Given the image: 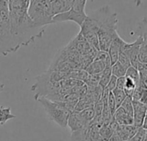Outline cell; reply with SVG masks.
<instances>
[{"mask_svg": "<svg viewBox=\"0 0 147 141\" xmlns=\"http://www.w3.org/2000/svg\"><path fill=\"white\" fill-rule=\"evenodd\" d=\"M73 0H53L51 3V10L53 16L61 14L71 9Z\"/></svg>", "mask_w": 147, "mask_h": 141, "instance_id": "cell-11", "label": "cell"}, {"mask_svg": "<svg viewBox=\"0 0 147 141\" xmlns=\"http://www.w3.org/2000/svg\"><path fill=\"white\" fill-rule=\"evenodd\" d=\"M31 1H33V0H29V2H31Z\"/></svg>", "mask_w": 147, "mask_h": 141, "instance_id": "cell-37", "label": "cell"}, {"mask_svg": "<svg viewBox=\"0 0 147 141\" xmlns=\"http://www.w3.org/2000/svg\"><path fill=\"white\" fill-rule=\"evenodd\" d=\"M138 27L143 28H147V16L144 17L138 24Z\"/></svg>", "mask_w": 147, "mask_h": 141, "instance_id": "cell-34", "label": "cell"}, {"mask_svg": "<svg viewBox=\"0 0 147 141\" xmlns=\"http://www.w3.org/2000/svg\"><path fill=\"white\" fill-rule=\"evenodd\" d=\"M20 47V43L10 31L9 22H0V54L7 56L9 53L17 51Z\"/></svg>", "mask_w": 147, "mask_h": 141, "instance_id": "cell-5", "label": "cell"}, {"mask_svg": "<svg viewBox=\"0 0 147 141\" xmlns=\"http://www.w3.org/2000/svg\"><path fill=\"white\" fill-rule=\"evenodd\" d=\"M117 78H118L117 77H115V76L112 75V77H111V78H110V80H109V82L108 85L106 86V88H107L109 91H112L114 89H115V88H116Z\"/></svg>", "mask_w": 147, "mask_h": 141, "instance_id": "cell-30", "label": "cell"}, {"mask_svg": "<svg viewBox=\"0 0 147 141\" xmlns=\"http://www.w3.org/2000/svg\"><path fill=\"white\" fill-rule=\"evenodd\" d=\"M113 116L120 125H134V116L127 113L121 107L117 108Z\"/></svg>", "mask_w": 147, "mask_h": 141, "instance_id": "cell-13", "label": "cell"}, {"mask_svg": "<svg viewBox=\"0 0 147 141\" xmlns=\"http://www.w3.org/2000/svg\"><path fill=\"white\" fill-rule=\"evenodd\" d=\"M79 33L83 35V37L89 42V44L92 47H94L97 51L100 50L98 40V27L96 21L93 18H91L89 15H87L86 19L80 27Z\"/></svg>", "mask_w": 147, "mask_h": 141, "instance_id": "cell-6", "label": "cell"}, {"mask_svg": "<svg viewBox=\"0 0 147 141\" xmlns=\"http://www.w3.org/2000/svg\"><path fill=\"white\" fill-rule=\"evenodd\" d=\"M47 1H48V2H49V3H52V2H53V0H47Z\"/></svg>", "mask_w": 147, "mask_h": 141, "instance_id": "cell-36", "label": "cell"}, {"mask_svg": "<svg viewBox=\"0 0 147 141\" xmlns=\"http://www.w3.org/2000/svg\"><path fill=\"white\" fill-rule=\"evenodd\" d=\"M87 125L84 124L83 120L80 118L79 115L76 111H72L68 118V122H67V127L71 129V133L78 131L82 129L83 128L86 127ZM90 126V125H88Z\"/></svg>", "mask_w": 147, "mask_h": 141, "instance_id": "cell-12", "label": "cell"}, {"mask_svg": "<svg viewBox=\"0 0 147 141\" xmlns=\"http://www.w3.org/2000/svg\"><path fill=\"white\" fill-rule=\"evenodd\" d=\"M89 16L96 21L98 27L100 50L108 52L115 35L118 33L117 14L111 12L109 6H103Z\"/></svg>", "mask_w": 147, "mask_h": 141, "instance_id": "cell-2", "label": "cell"}, {"mask_svg": "<svg viewBox=\"0 0 147 141\" xmlns=\"http://www.w3.org/2000/svg\"><path fill=\"white\" fill-rule=\"evenodd\" d=\"M77 112V111H76ZM80 118L83 120V121L84 122L85 125H90V122L92 121V120L94 119L95 117V110L93 109V107L91 108H88V109H85L82 111H79L78 112Z\"/></svg>", "mask_w": 147, "mask_h": 141, "instance_id": "cell-16", "label": "cell"}, {"mask_svg": "<svg viewBox=\"0 0 147 141\" xmlns=\"http://www.w3.org/2000/svg\"><path fill=\"white\" fill-rule=\"evenodd\" d=\"M3 89H4V84L0 82V92H2L3 90Z\"/></svg>", "mask_w": 147, "mask_h": 141, "instance_id": "cell-35", "label": "cell"}, {"mask_svg": "<svg viewBox=\"0 0 147 141\" xmlns=\"http://www.w3.org/2000/svg\"><path fill=\"white\" fill-rule=\"evenodd\" d=\"M140 78L146 85H147V70L140 72Z\"/></svg>", "mask_w": 147, "mask_h": 141, "instance_id": "cell-33", "label": "cell"}, {"mask_svg": "<svg viewBox=\"0 0 147 141\" xmlns=\"http://www.w3.org/2000/svg\"><path fill=\"white\" fill-rule=\"evenodd\" d=\"M138 60L140 62H142V63H147V49L143 43V40H142L140 49V53L138 55Z\"/></svg>", "mask_w": 147, "mask_h": 141, "instance_id": "cell-28", "label": "cell"}, {"mask_svg": "<svg viewBox=\"0 0 147 141\" xmlns=\"http://www.w3.org/2000/svg\"><path fill=\"white\" fill-rule=\"evenodd\" d=\"M142 37L141 36H138L136 40L133 43H127L123 51L127 57L129 58L130 61H131V65L133 66H134L136 65V63L139 61L138 60V55L140 53V46L142 43Z\"/></svg>", "mask_w": 147, "mask_h": 141, "instance_id": "cell-9", "label": "cell"}, {"mask_svg": "<svg viewBox=\"0 0 147 141\" xmlns=\"http://www.w3.org/2000/svg\"><path fill=\"white\" fill-rule=\"evenodd\" d=\"M125 77L126 78H130L132 80H134L137 84L140 80V72L134 66H133V65H131L130 67L127 68Z\"/></svg>", "mask_w": 147, "mask_h": 141, "instance_id": "cell-24", "label": "cell"}, {"mask_svg": "<svg viewBox=\"0 0 147 141\" xmlns=\"http://www.w3.org/2000/svg\"><path fill=\"white\" fill-rule=\"evenodd\" d=\"M107 66V64L102 60L94 59L90 65L85 68V71L88 72V74L93 75V74H101L102 71Z\"/></svg>", "mask_w": 147, "mask_h": 141, "instance_id": "cell-14", "label": "cell"}, {"mask_svg": "<svg viewBox=\"0 0 147 141\" xmlns=\"http://www.w3.org/2000/svg\"><path fill=\"white\" fill-rule=\"evenodd\" d=\"M120 107H121L127 113H128L129 115L134 116V106H133V99H132V97L127 96L126 99L123 101V103H121V105Z\"/></svg>", "mask_w": 147, "mask_h": 141, "instance_id": "cell-25", "label": "cell"}, {"mask_svg": "<svg viewBox=\"0 0 147 141\" xmlns=\"http://www.w3.org/2000/svg\"><path fill=\"white\" fill-rule=\"evenodd\" d=\"M127 43V42H126L122 38H121V36L119 35L118 33L115 35V37L109 46V48L108 50V53L110 57L111 65L115 64L118 60L119 55L123 51Z\"/></svg>", "mask_w": 147, "mask_h": 141, "instance_id": "cell-8", "label": "cell"}, {"mask_svg": "<svg viewBox=\"0 0 147 141\" xmlns=\"http://www.w3.org/2000/svg\"><path fill=\"white\" fill-rule=\"evenodd\" d=\"M118 61H119L121 65H123L127 69L132 65L129 58L127 57V55L124 52H121V53H120L119 58H118Z\"/></svg>", "mask_w": 147, "mask_h": 141, "instance_id": "cell-29", "label": "cell"}, {"mask_svg": "<svg viewBox=\"0 0 147 141\" xmlns=\"http://www.w3.org/2000/svg\"><path fill=\"white\" fill-rule=\"evenodd\" d=\"M16 116L11 113L10 108H4L0 107V125H4L8 121L15 118Z\"/></svg>", "mask_w": 147, "mask_h": 141, "instance_id": "cell-18", "label": "cell"}, {"mask_svg": "<svg viewBox=\"0 0 147 141\" xmlns=\"http://www.w3.org/2000/svg\"><path fill=\"white\" fill-rule=\"evenodd\" d=\"M145 141H147V138H146V140H145Z\"/></svg>", "mask_w": 147, "mask_h": 141, "instance_id": "cell-38", "label": "cell"}, {"mask_svg": "<svg viewBox=\"0 0 147 141\" xmlns=\"http://www.w3.org/2000/svg\"><path fill=\"white\" fill-rule=\"evenodd\" d=\"M111 69H112V75L117 77V78H120V77H125L126 75V72H127V68L121 65L118 60L113 64L111 65Z\"/></svg>", "mask_w": 147, "mask_h": 141, "instance_id": "cell-20", "label": "cell"}, {"mask_svg": "<svg viewBox=\"0 0 147 141\" xmlns=\"http://www.w3.org/2000/svg\"><path fill=\"white\" fill-rule=\"evenodd\" d=\"M90 126H86L82 129L72 132L71 134V141H90L89 138V130Z\"/></svg>", "mask_w": 147, "mask_h": 141, "instance_id": "cell-15", "label": "cell"}, {"mask_svg": "<svg viewBox=\"0 0 147 141\" xmlns=\"http://www.w3.org/2000/svg\"><path fill=\"white\" fill-rule=\"evenodd\" d=\"M140 102L145 105H147V87L144 89V90L141 94V97L140 99Z\"/></svg>", "mask_w": 147, "mask_h": 141, "instance_id": "cell-32", "label": "cell"}, {"mask_svg": "<svg viewBox=\"0 0 147 141\" xmlns=\"http://www.w3.org/2000/svg\"><path fill=\"white\" fill-rule=\"evenodd\" d=\"M86 17H87V15L85 12L78 11L73 8H71V9H69L66 12L53 16V23H56V22L71 21V22L77 23L79 27H81L83 22L86 19Z\"/></svg>", "mask_w": 147, "mask_h": 141, "instance_id": "cell-7", "label": "cell"}, {"mask_svg": "<svg viewBox=\"0 0 147 141\" xmlns=\"http://www.w3.org/2000/svg\"><path fill=\"white\" fill-rule=\"evenodd\" d=\"M112 77V69L111 65H107L105 69L102 71V72L100 74V80H99V85L104 89L108 85L110 78Z\"/></svg>", "mask_w": 147, "mask_h": 141, "instance_id": "cell-17", "label": "cell"}, {"mask_svg": "<svg viewBox=\"0 0 147 141\" xmlns=\"http://www.w3.org/2000/svg\"><path fill=\"white\" fill-rule=\"evenodd\" d=\"M37 101L42 105L48 117L53 122L62 128H67L68 118L71 112L63 101H52L46 97H40Z\"/></svg>", "mask_w": 147, "mask_h": 141, "instance_id": "cell-3", "label": "cell"}, {"mask_svg": "<svg viewBox=\"0 0 147 141\" xmlns=\"http://www.w3.org/2000/svg\"><path fill=\"white\" fill-rule=\"evenodd\" d=\"M100 127L96 125L91 124L90 126V130H89V138L90 141H103V139L102 138L100 132H99Z\"/></svg>", "mask_w": 147, "mask_h": 141, "instance_id": "cell-21", "label": "cell"}, {"mask_svg": "<svg viewBox=\"0 0 147 141\" xmlns=\"http://www.w3.org/2000/svg\"><path fill=\"white\" fill-rule=\"evenodd\" d=\"M108 105H109V108L112 113V115H114L115 110L117 109V106H116V102H115V96L112 93V91L109 92V97H108Z\"/></svg>", "mask_w": 147, "mask_h": 141, "instance_id": "cell-27", "label": "cell"}, {"mask_svg": "<svg viewBox=\"0 0 147 141\" xmlns=\"http://www.w3.org/2000/svg\"><path fill=\"white\" fill-rule=\"evenodd\" d=\"M114 131H115V129L110 125V123H109V124H102V127L99 128L100 134H101L102 138L103 139V140H109V139L111 138V136L114 134Z\"/></svg>", "mask_w": 147, "mask_h": 141, "instance_id": "cell-19", "label": "cell"}, {"mask_svg": "<svg viewBox=\"0 0 147 141\" xmlns=\"http://www.w3.org/2000/svg\"><path fill=\"white\" fill-rule=\"evenodd\" d=\"M29 3L23 0H9V28L12 34L22 46H28L43 35L44 27L36 25L28 14Z\"/></svg>", "mask_w": 147, "mask_h": 141, "instance_id": "cell-1", "label": "cell"}, {"mask_svg": "<svg viewBox=\"0 0 147 141\" xmlns=\"http://www.w3.org/2000/svg\"><path fill=\"white\" fill-rule=\"evenodd\" d=\"M133 106H134V125L140 128L143 127L146 113L147 105L143 104L140 101L133 100Z\"/></svg>", "mask_w": 147, "mask_h": 141, "instance_id": "cell-10", "label": "cell"}, {"mask_svg": "<svg viewBox=\"0 0 147 141\" xmlns=\"http://www.w3.org/2000/svg\"><path fill=\"white\" fill-rule=\"evenodd\" d=\"M28 14L32 21L40 27L46 28L47 25L53 23L51 3L47 0H33L29 2Z\"/></svg>", "mask_w": 147, "mask_h": 141, "instance_id": "cell-4", "label": "cell"}, {"mask_svg": "<svg viewBox=\"0 0 147 141\" xmlns=\"http://www.w3.org/2000/svg\"><path fill=\"white\" fill-rule=\"evenodd\" d=\"M112 93L115 96V102H116V106L117 108H119L121 103H123V101L126 99L127 97V95L125 93V91L123 90H121V89H118V88H115L112 90Z\"/></svg>", "mask_w": 147, "mask_h": 141, "instance_id": "cell-22", "label": "cell"}, {"mask_svg": "<svg viewBox=\"0 0 147 141\" xmlns=\"http://www.w3.org/2000/svg\"><path fill=\"white\" fill-rule=\"evenodd\" d=\"M127 141H130V140H127Z\"/></svg>", "mask_w": 147, "mask_h": 141, "instance_id": "cell-39", "label": "cell"}, {"mask_svg": "<svg viewBox=\"0 0 147 141\" xmlns=\"http://www.w3.org/2000/svg\"><path fill=\"white\" fill-rule=\"evenodd\" d=\"M136 85H137V83H135L134 80H132V79H130L128 78H126L124 91H125L127 96L132 97V96L134 94V90L136 88Z\"/></svg>", "mask_w": 147, "mask_h": 141, "instance_id": "cell-23", "label": "cell"}, {"mask_svg": "<svg viewBox=\"0 0 147 141\" xmlns=\"http://www.w3.org/2000/svg\"><path fill=\"white\" fill-rule=\"evenodd\" d=\"M147 138V129L141 127L138 128L137 132L134 135V137L131 139L130 141H145Z\"/></svg>", "mask_w": 147, "mask_h": 141, "instance_id": "cell-26", "label": "cell"}, {"mask_svg": "<svg viewBox=\"0 0 147 141\" xmlns=\"http://www.w3.org/2000/svg\"><path fill=\"white\" fill-rule=\"evenodd\" d=\"M125 82H126V77H120V78H117V83H116V88L124 90Z\"/></svg>", "mask_w": 147, "mask_h": 141, "instance_id": "cell-31", "label": "cell"}]
</instances>
